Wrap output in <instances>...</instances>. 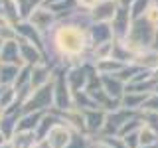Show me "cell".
Returning a JSON list of instances; mask_svg holds the SVG:
<instances>
[{"label":"cell","instance_id":"1","mask_svg":"<svg viewBox=\"0 0 158 148\" xmlns=\"http://www.w3.org/2000/svg\"><path fill=\"white\" fill-rule=\"evenodd\" d=\"M56 47L63 56H77L85 47V38L83 32L75 26H63L56 34Z\"/></svg>","mask_w":158,"mask_h":148},{"label":"cell","instance_id":"2","mask_svg":"<svg viewBox=\"0 0 158 148\" xmlns=\"http://www.w3.org/2000/svg\"><path fill=\"white\" fill-rule=\"evenodd\" d=\"M63 136L67 138V132L63 130L61 126H53L52 132H49V144H52L53 148H63V144H67V140H63Z\"/></svg>","mask_w":158,"mask_h":148},{"label":"cell","instance_id":"3","mask_svg":"<svg viewBox=\"0 0 158 148\" xmlns=\"http://www.w3.org/2000/svg\"><path fill=\"white\" fill-rule=\"evenodd\" d=\"M81 4H85V6H93V4L97 2V0H79Z\"/></svg>","mask_w":158,"mask_h":148},{"label":"cell","instance_id":"4","mask_svg":"<svg viewBox=\"0 0 158 148\" xmlns=\"http://www.w3.org/2000/svg\"><path fill=\"white\" fill-rule=\"evenodd\" d=\"M0 146H4V134L0 132Z\"/></svg>","mask_w":158,"mask_h":148},{"label":"cell","instance_id":"5","mask_svg":"<svg viewBox=\"0 0 158 148\" xmlns=\"http://www.w3.org/2000/svg\"><path fill=\"white\" fill-rule=\"evenodd\" d=\"M0 148H10V144H4V146H0Z\"/></svg>","mask_w":158,"mask_h":148}]
</instances>
